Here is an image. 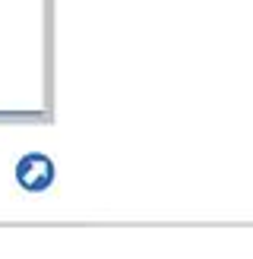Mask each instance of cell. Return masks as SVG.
Here are the masks:
<instances>
[{"label":"cell","instance_id":"cell-1","mask_svg":"<svg viewBox=\"0 0 253 259\" xmlns=\"http://www.w3.org/2000/svg\"><path fill=\"white\" fill-rule=\"evenodd\" d=\"M57 177V167L54 161L48 158L45 152H29L16 161V184L25 190V193H45L51 190Z\"/></svg>","mask_w":253,"mask_h":259}]
</instances>
